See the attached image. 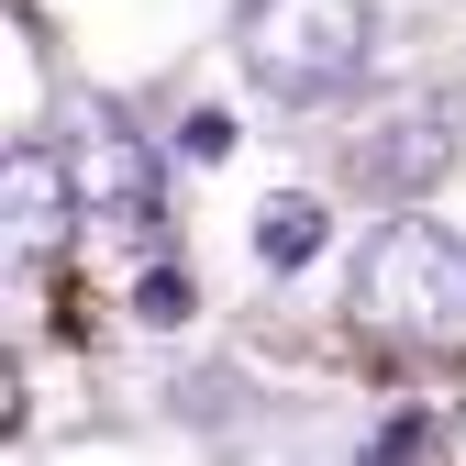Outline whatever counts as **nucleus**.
Instances as JSON below:
<instances>
[{
    "label": "nucleus",
    "instance_id": "3",
    "mask_svg": "<svg viewBox=\"0 0 466 466\" xmlns=\"http://www.w3.org/2000/svg\"><path fill=\"white\" fill-rule=\"evenodd\" d=\"M233 56L256 67L267 100H344L367 78V56H378V12L367 0H245L233 12Z\"/></svg>",
    "mask_w": 466,
    "mask_h": 466
},
{
    "label": "nucleus",
    "instance_id": "6",
    "mask_svg": "<svg viewBox=\"0 0 466 466\" xmlns=\"http://www.w3.org/2000/svg\"><path fill=\"white\" fill-rule=\"evenodd\" d=\"M411 455H422V411H400V422L367 444V466H411Z\"/></svg>",
    "mask_w": 466,
    "mask_h": 466
},
{
    "label": "nucleus",
    "instance_id": "4",
    "mask_svg": "<svg viewBox=\"0 0 466 466\" xmlns=\"http://www.w3.org/2000/svg\"><path fill=\"white\" fill-rule=\"evenodd\" d=\"M0 222H12V267H23V278H45L56 256H67V233H78V178H67L56 145H12V167H0Z\"/></svg>",
    "mask_w": 466,
    "mask_h": 466
},
{
    "label": "nucleus",
    "instance_id": "2",
    "mask_svg": "<svg viewBox=\"0 0 466 466\" xmlns=\"http://www.w3.org/2000/svg\"><path fill=\"white\" fill-rule=\"evenodd\" d=\"M356 333L400 356H455L466 344V233L400 211L356 245Z\"/></svg>",
    "mask_w": 466,
    "mask_h": 466
},
{
    "label": "nucleus",
    "instance_id": "7",
    "mask_svg": "<svg viewBox=\"0 0 466 466\" xmlns=\"http://www.w3.org/2000/svg\"><path fill=\"white\" fill-rule=\"evenodd\" d=\"M455 444H466V422H455Z\"/></svg>",
    "mask_w": 466,
    "mask_h": 466
},
{
    "label": "nucleus",
    "instance_id": "1",
    "mask_svg": "<svg viewBox=\"0 0 466 466\" xmlns=\"http://www.w3.org/2000/svg\"><path fill=\"white\" fill-rule=\"evenodd\" d=\"M56 156H67V178H78V256H89V278L123 289V300H145V289L178 267V245H167V167H156V145L134 134L123 100H67Z\"/></svg>",
    "mask_w": 466,
    "mask_h": 466
},
{
    "label": "nucleus",
    "instance_id": "5",
    "mask_svg": "<svg viewBox=\"0 0 466 466\" xmlns=\"http://www.w3.org/2000/svg\"><path fill=\"white\" fill-rule=\"evenodd\" d=\"M256 256H267V267H311V256H322V200H300V189L267 200V211H256Z\"/></svg>",
    "mask_w": 466,
    "mask_h": 466
}]
</instances>
